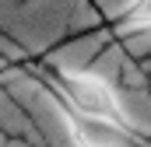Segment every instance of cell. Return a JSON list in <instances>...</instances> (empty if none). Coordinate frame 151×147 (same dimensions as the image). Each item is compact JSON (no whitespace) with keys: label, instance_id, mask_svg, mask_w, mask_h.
Returning a JSON list of instances; mask_svg holds the SVG:
<instances>
[{"label":"cell","instance_id":"6da1fadb","mask_svg":"<svg viewBox=\"0 0 151 147\" xmlns=\"http://www.w3.org/2000/svg\"><path fill=\"white\" fill-rule=\"evenodd\" d=\"M49 88L77 116L123 119V109H119V98H116L113 84L95 77V74H88V70H56V74H49Z\"/></svg>","mask_w":151,"mask_h":147},{"label":"cell","instance_id":"7a4b0ae2","mask_svg":"<svg viewBox=\"0 0 151 147\" xmlns=\"http://www.w3.org/2000/svg\"><path fill=\"white\" fill-rule=\"evenodd\" d=\"M67 126L74 147H144V140L123 119H95V116L67 112Z\"/></svg>","mask_w":151,"mask_h":147},{"label":"cell","instance_id":"3957f363","mask_svg":"<svg viewBox=\"0 0 151 147\" xmlns=\"http://www.w3.org/2000/svg\"><path fill=\"white\" fill-rule=\"evenodd\" d=\"M119 28L123 32H144V28H151V0H134L127 7V14L119 18Z\"/></svg>","mask_w":151,"mask_h":147}]
</instances>
